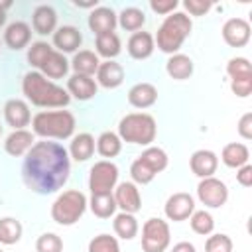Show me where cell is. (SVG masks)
Returning a JSON list of instances; mask_svg holds the SVG:
<instances>
[{"instance_id":"obj_1","label":"cell","mask_w":252,"mask_h":252,"mask_svg":"<svg viewBox=\"0 0 252 252\" xmlns=\"http://www.w3.org/2000/svg\"><path fill=\"white\" fill-rule=\"evenodd\" d=\"M71 173L69 152L57 142H35L24 158L22 179L26 187L37 195L59 191Z\"/></svg>"},{"instance_id":"obj_2","label":"cell","mask_w":252,"mask_h":252,"mask_svg":"<svg viewBox=\"0 0 252 252\" xmlns=\"http://www.w3.org/2000/svg\"><path fill=\"white\" fill-rule=\"evenodd\" d=\"M22 93L26 94V98L32 104H35L39 108H63L71 100L69 93L63 87L45 79L39 71H30L24 75Z\"/></svg>"},{"instance_id":"obj_3","label":"cell","mask_w":252,"mask_h":252,"mask_svg":"<svg viewBox=\"0 0 252 252\" xmlns=\"http://www.w3.org/2000/svg\"><path fill=\"white\" fill-rule=\"evenodd\" d=\"M191 30H193V22L185 12H171L158 28L154 43H158L159 51L167 55H175L181 49L183 41L189 37Z\"/></svg>"},{"instance_id":"obj_4","label":"cell","mask_w":252,"mask_h":252,"mask_svg":"<svg viewBox=\"0 0 252 252\" xmlns=\"http://www.w3.org/2000/svg\"><path fill=\"white\" fill-rule=\"evenodd\" d=\"M75 116L69 110H41L32 118L33 136L45 140H67L75 132Z\"/></svg>"},{"instance_id":"obj_5","label":"cell","mask_w":252,"mask_h":252,"mask_svg":"<svg viewBox=\"0 0 252 252\" xmlns=\"http://www.w3.org/2000/svg\"><path fill=\"white\" fill-rule=\"evenodd\" d=\"M158 126L148 112H130L118 122V138L136 146H150L156 140Z\"/></svg>"},{"instance_id":"obj_6","label":"cell","mask_w":252,"mask_h":252,"mask_svg":"<svg viewBox=\"0 0 252 252\" xmlns=\"http://www.w3.org/2000/svg\"><path fill=\"white\" fill-rule=\"evenodd\" d=\"M87 197L79 189H67L63 191L51 205V219L61 226H71L79 222V219L87 211Z\"/></svg>"},{"instance_id":"obj_7","label":"cell","mask_w":252,"mask_h":252,"mask_svg":"<svg viewBox=\"0 0 252 252\" xmlns=\"http://www.w3.org/2000/svg\"><path fill=\"white\" fill-rule=\"evenodd\" d=\"M169 159L167 154L161 148L156 146H148L130 165V175H132V183L138 185H148L159 171H163L167 167Z\"/></svg>"},{"instance_id":"obj_8","label":"cell","mask_w":252,"mask_h":252,"mask_svg":"<svg viewBox=\"0 0 252 252\" xmlns=\"http://www.w3.org/2000/svg\"><path fill=\"white\" fill-rule=\"evenodd\" d=\"M171 242L169 224L163 219L152 217L142 226V250L144 252H165Z\"/></svg>"},{"instance_id":"obj_9","label":"cell","mask_w":252,"mask_h":252,"mask_svg":"<svg viewBox=\"0 0 252 252\" xmlns=\"http://www.w3.org/2000/svg\"><path fill=\"white\" fill-rule=\"evenodd\" d=\"M118 181V165L112 163L110 159H100L91 167L89 173V189L91 195H102V193H112Z\"/></svg>"},{"instance_id":"obj_10","label":"cell","mask_w":252,"mask_h":252,"mask_svg":"<svg viewBox=\"0 0 252 252\" xmlns=\"http://www.w3.org/2000/svg\"><path fill=\"white\" fill-rule=\"evenodd\" d=\"M226 73L230 77V91L246 98L252 93V65L246 57H232L226 63Z\"/></svg>"},{"instance_id":"obj_11","label":"cell","mask_w":252,"mask_h":252,"mask_svg":"<svg viewBox=\"0 0 252 252\" xmlns=\"http://www.w3.org/2000/svg\"><path fill=\"white\" fill-rule=\"evenodd\" d=\"M197 197L205 207L219 209L228 199V187L224 185V181L217 177H205L197 185Z\"/></svg>"},{"instance_id":"obj_12","label":"cell","mask_w":252,"mask_h":252,"mask_svg":"<svg viewBox=\"0 0 252 252\" xmlns=\"http://www.w3.org/2000/svg\"><path fill=\"white\" fill-rule=\"evenodd\" d=\"M195 211V199L189 193H173L163 207V213L169 220L173 222H181L187 220Z\"/></svg>"},{"instance_id":"obj_13","label":"cell","mask_w":252,"mask_h":252,"mask_svg":"<svg viewBox=\"0 0 252 252\" xmlns=\"http://www.w3.org/2000/svg\"><path fill=\"white\" fill-rule=\"evenodd\" d=\"M220 32L222 39L230 47H244L250 41V24L244 18H228Z\"/></svg>"},{"instance_id":"obj_14","label":"cell","mask_w":252,"mask_h":252,"mask_svg":"<svg viewBox=\"0 0 252 252\" xmlns=\"http://www.w3.org/2000/svg\"><path fill=\"white\" fill-rule=\"evenodd\" d=\"M114 201H116V207L122 209V213H130V215H136L140 209H142V197H140V191L136 187V183L132 181H122L116 189H114Z\"/></svg>"},{"instance_id":"obj_15","label":"cell","mask_w":252,"mask_h":252,"mask_svg":"<svg viewBox=\"0 0 252 252\" xmlns=\"http://www.w3.org/2000/svg\"><path fill=\"white\" fill-rule=\"evenodd\" d=\"M4 120L14 130H24L32 122V112L28 102L22 98H10L4 104Z\"/></svg>"},{"instance_id":"obj_16","label":"cell","mask_w":252,"mask_h":252,"mask_svg":"<svg viewBox=\"0 0 252 252\" xmlns=\"http://www.w3.org/2000/svg\"><path fill=\"white\" fill-rule=\"evenodd\" d=\"M83 43V33L75 26H61L53 32V45L59 53H77Z\"/></svg>"},{"instance_id":"obj_17","label":"cell","mask_w":252,"mask_h":252,"mask_svg":"<svg viewBox=\"0 0 252 252\" xmlns=\"http://www.w3.org/2000/svg\"><path fill=\"white\" fill-rule=\"evenodd\" d=\"M189 167H191V171H193L197 177H201V179L213 177V173H215L217 167H219V158H217V154L211 152V150H197V152H193V156L189 158Z\"/></svg>"},{"instance_id":"obj_18","label":"cell","mask_w":252,"mask_h":252,"mask_svg":"<svg viewBox=\"0 0 252 252\" xmlns=\"http://www.w3.org/2000/svg\"><path fill=\"white\" fill-rule=\"evenodd\" d=\"M96 91H98V85L93 77L73 73L67 79V93L69 96H75L77 100H91L96 94Z\"/></svg>"},{"instance_id":"obj_19","label":"cell","mask_w":252,"mask_h":252,"mask_svg":"<svg viewBox=\"0 0 252 252\" xmlns=\"http://www.w3.org/2000/svg\"><path fill=\"white\" fill-rule=\"evenodd\" d=\"M116 24H118V20H116V14H114L112 8L96 6V8L89 14V28H91V32H94L96 35L114 32Z\"/></svg>"},{"instance_id":"obj_20","label":"cell","mask_w":252,"mask_h":252,"mask_svg":"<svg viewBox=\"0 0 252 252\" xmlns=\"http://www.w3.org/2000/svg\"><path fill=\"white\" fill-rule=\"evenodd\" d=\"M124 81V69L120 63H116L114 59L102 61L96 69V85L104 87V89H116L120 87Z\"/></svg>"},{"instance_id":"obj_21","label":"cell","mask_w":252,"mask_h":252,"mask_svg":"<svg viewBox=\"0 0 252 252\" xmlns=\"http://www.w3.org/2000/svg\"><path fill=\"white\" fill-rule=\"evenodd\" d=\"M33 144H35L33 132H30L26 128L24 130H12V134H8V138L4 142V150H6V154L20 158V156H26Z\"/></svg>"},{"instance_id":"obj_22","label":"cell","mask_w":252,"mask_h":252,"mask_svg":"<svg viewBox=\"0 0 252 252\" xmlns=\"http://www.w3.org/2000/svg\"><path fill=\"white\" fill-rule=\"evenodd\" d=\"M32 26H33V32L39 35L53 33L57 30V12L47 4L37 6L32 14Z\"/></svg>"},{"instance_id":"obj_23","label":"cell","mask_w":252,"mask_h":252,"mask_svg":"<svg viewBox=\"0 0 252 252\" xmlns=\"http://www.w3.org/2000/svg\"><path fill=\"white\" fill-rule=\"evenodd\" d=\"M154 35L150 32H134L126 43L128 55L132 59H148L154 53Z\"/></svg>"},{"instance_id":"obj_24","label":"cell","mask_w":252,"mask_h":252,"mask_svg":"<svg viewBox=\"0 0 252 252\" xmlns=\"http://www.w3.org/2000/svg\"><path fill=\"white\" fill-rule=\"evenodd\" d=\"M30 39H32V28L26 22H12L4 32V43L14 51L28 47Z\"/></svg>"},{"instance_id":"obj_25","label":"cell","mask_w":252,"mask_h":252,"mask_svg":"<svg viewBox=\"0 0 252 252\" xmlns=\"http://www.w3.org/2000/svg\"><path fill=\"white\" fill-rule=\"evenodd\" d=\"M158 100V89L152 83H136L128 91V102L134 108H150Z\"/></svg>"},{"instance_id":"obj_26","label":"cell","mask_w":252,"mask_h":252,"mask_svg":"<svg viewBox=\"0 0 252 252\" xmlns=\"http://www.w3.org/2000/svg\"><path fill=\"white\" fill-rule=\"evenodd\" d=\"M93 154H94V138L89 132H81V134L73 136L71 146H69V158L83 163L89 158H93Z\"/></svg>"},{"instance_id":"obj_27","label":"cell","mask_w":252,"mask_h":252,"mask_svg":"<svg viewBox=\"0 0 252 252\" xmlns=\"http://www.w3.org/2000/svg\"><path fill=\"white\" fill-rule=\"evenodd\" d=\"M220 159H222V163H224L226 167L238 169V167H242V165L248 163L250 152H248V148H246L244 144H240V142H230V144H226V146L222 148Z\"/></svg>"},{"instance_id":"obj_28","label":"cell","mask_w":252,"mask_h":252,"mask_svg":"<svg viewBox=\"0 0 252 252\" xmlns=\"http://www.w3.org/2000/svg\"><path fill=\"white\" fill-rule=\"evenodd\" d=\"M100 61H98V55L94 51H89V49H81L73 55L69 67H73V71L77 75H87V77H93L98 69Z\"/></svg>"},{"instance_id":"obj_29","label":"cell","mask_w":252,"mask_h":252,"mask_svg":"<svg viewBox=\"0 0 252 252\" xmlns=\"http://www.w3.org/2000/svg\"><path fill=\"white\" fill-rule=\"evenodd\" d=\"M165 71L171 79L175 81H185L193 75V59L189 55H183V53H175L167 59L165 63Z\"/></svg>"},{"instance_id":"obj_30","label":"cell","mask_w":252,"mask_h":252,"mask_svg":"<svg viewBox=\"0 0 252 252\" xmlns=\"http://www.w3.org/2000/svg\"><path fill=\"white\" fill-rule=\"evenodd\" d=\"M67 71H69V61L65 59L63 53H59L55 49L51 51V55L45 59V63L39 69V73L45 79H61V77L67 75Z\"/></svg>"},{"instance_id":"obj_31","label":"cell","mask_w":252,"mask_h":252,"mask_svg":"<svg viewBox=\"0 0 252 252\" xmlns=\"http://www.w3.org/2000/svg\"><path fill=\"white\" fill-rule=\"evenodd\" d=\"M89 207H91L93 215L98 217V219H110V217L114 215V211L118 209V207H116V201H114V197H112V193L91 195Z\"/></svg>"},{"instance_id":"obj_32","label":"cell","mask_w":252,"mask_h":252,"mask_svg":"<svg viewBox=\"0 0 252 252\" xmlns=\"http://www.w3.org/2000/svg\"><path fill=\"white\" fill-rule=\"evenodd\" d=\"M112 226H114L116 236L122 240H132L138 234V220L130 213H118L112 220Z\"/></svg>"},{"instance_id":"obj_33","label":"cell","mask_w":252,"mask_h":252,"mask_svg":"<svg viewBox=\"0 0 252 252\" xmlns=\"http://www.w3.org/2000/svg\"><path fill=\"white\" fill-rule=\"evenodd\" d=\"M116 20H118V24H120L122 30H126V32H138L146 24V14L140 8H136V6H128V8H124L116 16Z\"/></svg>"},{"instance_id":"obj_34","label":"cell","mask_w":252,"mask_h":252,"mask_svg":"<svg viewBox=\"0 0 252 252\" xmlns=\"http://www.w3.org/2000/svg\"><path fill=\"white\" fill-rule=\"evenodd\" d=\"M120 49H122L120 37H118L114 32L96 35V53H98L100 57H104L106 61H108V59H114V57L120 53Z\"/></svg>"},{"instance_id":"obj_35","label":"cell","mask_w":252,"mask_h":252,"mask_svg":"<svg viewBox=\"0 0 252 252\" xmlns=\"http://www.w3.org/2000/svg\"><path fill=\"white\" fill-rule=\"evenodd\" d=\"M96 152L102 158H116L122 152V140L118 138L116 132H102L96 140Z\"/></svg>"},{"instance_id":"obj_36","label":"cell","mask_w":252,"mask_h":252,"mask_svg":"<svg viewBox=\"0 0 252 252\" xmlns=\"http://www.w3.org/2000/svg\"><path fill=\"white\" fill-rule=\"evenodd\" d=\"M22 222L12 219V217H4L0 219V244H6V246H12L16 242H20L22 238Z\"/></svg>"},{"instance_id":"obj_37","label":"cell","mask_w":252,"mask_h":252,"mask_svg":"<svg viewBox=\"0 0 252 252\" xmlns=\"http://www.w3.org/2000/svg\"><path fill=\"white\" fill-rule=\"evenodd\" d=\"M189 222H191L193 232L201 236H207L215 230V219L209 211H193V215L189 217Z\"/></svg>"},{"instance_id":"obj_38","label":"cell","mask_w":252,"mask_h":252,"mask_svg":"<svg viewBox=\"0 0 252 252\" xmlns=\"http://www.w3.org/2000/svg\"><path fill=\"white\" fill-rule=\"evenodd\" d=\"M51 51H53V47L47 41H35V43H32L30 49H28V61H30V65L39 71L41 65L45 63V59L51 55Z\"/></svg>"},{"instance_id":"obj_39","label":"cell","mask_w":252,"mask_h":252,"mask_svg":"<svg viewBox=\"0 0 252 252\" xmlns=\"http://www.w3.org/2000/svg\"><path fill=\"white\" fill-rule=\"evenodd\" d=\"M89 252H122L116 236L110 234H96L89 242Z\"/></svg>"},{"instance_id":"obj_40","label":"cell","mask_w":252,"mask_h":252,"mask_svg":"<svg viewBox=\"0 0 252 252\" xmlns=\"http://www.w3.org/2000/svg\"><path fill=\"white\" fill-rule=\"evenodd\" d=\"M35 252H63V240L55 232H43L35 240Z\"/></svg>"},{"instance_id":"obj_41","label":"cell","mask_w":252,"mask_h":252,"mask_svg":"<svg viewBox=\"0 0 252 252\" xmlns=\"http://www.w3.org/2000/svg\"><path fill=\"white\" fill-rule=\"evenodd\" d=\"M207 252H232V240L228 234H213L205 242Z\"/></svg>"},{"instance_id":"obj_42","label":"cell","mask_w":252,"mask_h":252,"mask_svg":"<svg viewBox=\"0 0 252 252\" xmlns=\"http://www.w3.org/2000/svg\"><path fill=\"white\" fill-rule=\"evenodd\" d=\"M183 8H185L191 16H205V14L213 8V4H211V2H205V0H185V2H183Z\"/></svg>"},{"instance_id":"obj_43","label":"cell","mask_w":252,"mask_h":252,"mask_svg":"<svg viewBox=\"0 0 252 252\" xmlns=\"http://www.w3.org/2000/svg\"><path fill=\"white\" fill-rule=\"evenodd\" d=\"M177 6H179L177 0H150V8L161 16H169L171 12H175Z\"/></svg>"},{"instance_id":"obj_44","label":"cell","mask_w":252,"mask_h":252,"mask_svg":"<svg viewBox=\"0 0 252 252\" xmlns=\"http://www.w3.org/2000/svg\"><path fill=\"white\" fill-rule=\"evenodd\" d=\"M236 130H238L240 138H244V140H252V112H246V114L240 116Z\"/></svg>"},{"instance_id":"obj_45","label":"cell","mask_w":252,"mask_h":252,"mask_svg":"<svg viewBox=\"0 0 252 252\" xmlns=\"http://www.w3.org/2000/svg\"><path fill=\"white\" fill-rule=\"evenodd\" d=\"M236 181H238L242 187H252V165H250V163L238 167V171H236Z\"/></svg>"},{"instance_id":"obj_46","label":"cell","mask_w":252,"mask_h":252,"mask_svg":"<svg viewBox=\"0 0 252 252\" xmlns=\"http://www.w3.org/2000/svg\"><path fill=\"white\" fill-rule=\"evenodd\" d=\"M171 252H195V246L191 244V242H177L173 248H171Z\"/></svg>"},{"instance_id":"obj_47","label":"cell","mask_w":252,"mask_h":252,"mask_svg":"<svg viewBox=\"0 0 252 252\" xmlns=\"http://www.w3.org/2000/svg\"><path fill=\"white\" fill-rule=\"evenodd\" d=\"M12 6V2L10 0H6V2H0V28L6 24V10Z\"/></svg>"},{"instance_id":"obj_48","label":"cell","mask_w":252,"mask_h":252,"mask_svg":"<svg viewBox=\"0 0 252 252\" xmlns=\"http://www.w3.org/2000/svg\"><path fill=\"white\" fill-rule=\"evenodd\" d=\"M0 136H2V124H0Z\"/></svg>"},{"instance_id":"obj_49","label":"cell","mask_w":252,"mask_h":252,"mask_svg":"<svg viewBox=\"0 0 252 252\" xmlns=\"http://www.w3.org/2000/svg\"><path fill=\"white\" fill-rule=\"evenodd\" d=\"M0 252H2V250H0Z\"/></svg>"}]
</instances>
